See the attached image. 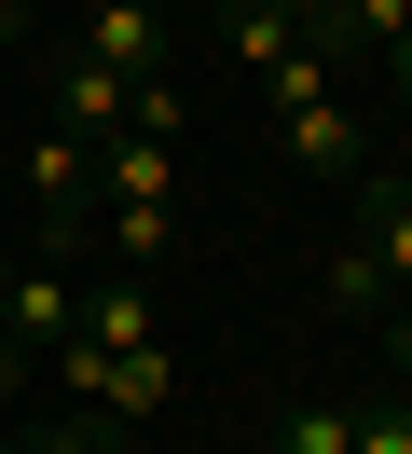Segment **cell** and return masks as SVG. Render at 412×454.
I'll return each mask as SVG.
<instances>
[{"mask_svg": "<svg viewBox=\"0 0 412 454\" xmlns=\"http://www.w3.org/2000/svg\"><path fill=\"white\" fill-rule=\"evenodd\" d=\"M97 234H110V262H152L179 234V138H137V124L97 138Z\"/></svg>", "mask_w": 412, "mask_h": 454, "instance_id": "obj_1", "label": "cell"}, {"mask_svg": "<svg viewBox=\"0 0 412 454\" xmlns=\"http://www.w3.org/2000/svg\"><path fill=\"white\" fill-rule=\"evenodd\" d=\"M55 372L97 399V427H152L165 399H179V358H165V331H152V344H55Z\"/></svg>", "mask_w": 412, "mask_h": 454, "instance_id": "obj_2", "label": "cell"}, {"mask_svg": "<svg viewBox=\"0 0 412 454\" xmlns=\"http://www.w3.org/2000/svg\"><path fill=\"white\" fill-rule=\"evenodd\" d=\"M69 56L110 69V83H152V69H165V0H82Z\"/></svg>", "mask_w": 412, "mask_h": 454, "instance_id": "obj_3", "label": "cell"}, {"mask_svg": "<svg viewBox=\"0 0 412 454\" xmlns=\"http://www.w3.org/2000/svg\"><path fill=\"white\" fill-rule=\"evenodd\" d=\"M275 124H289V152H302V166H316V179H357V111H344V83H316V97H289V111H275Z\"/></svg>", "mask_w": 412, "mask_h": 454, "instance_id": "obj_4", "label": "cell"}, {"mask_svg": "<svg viewBox=\"0 0 412 454\" xmlns=\"http://www.w3.org/2000/svg\"><path fill=\"white\" fill-rule=\"evenodd\" d=\"M371 276H385V303H412V179H371Z\"/></svg>", "mask_w": 412, "mask_h": 454, "instance_id": "obj_5", "label": "cell"}, {"mask_svg": "<svg viewBox=\"0 0 412 454\" xmlns=\"http://www.w3.org/2000/svg\"><path fill=\"white\" fill-rule=\"evenodd\" d=\"M275 454H357V399H289Z\"/></svg>", "mask_w": 412, "mask_h": 454, "instance_id": "obj_6", "label": "cell"}, {"mask_svg": "<svg viewBox=\"0 0 412 454\" xmlns=\"http://www.w3.org/2000/svg\"><path fill=\"white\" fill-rule=\"evenodd\" d=\"M220 28H234V69H247V83H261V69H275V56H289V42H302L289 14H275V0H234Z\"/></svg>", "mask_w": 412, "mask_h": 454, "instance_id": "obj_7", "label": "cell"}, {"mask_svg": "<svg viewBox=\"0 0 412 454\" xmlns=\"http://www.w3.org/2000/svg\"><path fill=\"white\" fill-rule=\"evenodd\" d=\"M330 317H385V276H371V248H357V234L330 248Z\"/></svg>", "mask_w": 412, "mask_h": 454, "instance_id": "obj_8", "label": "cell"}, {"mask_svg": "<svg viewBox=\"0 0 412 454\" xmlns=\"http://www.w3.org/2000/svg\"><path fill=\"white\" fill-rule=\"evenodd\" d=\"M357 454H412V386L399 399H357Z\"/></svg>", "mask_w": 412, "mask_h": 454, "instance_id": "obj_9", "label": "cell"}, {"mask_svg": "<svg viewBox=\"0 0 412 454\" xmlns=\"http://www.w3.org/2000/svg\"><path fill=\"white\" fill-rule=\"evenodd\" d=\"M371 56H385V97H399V111H412V14H399V28H385V42H371Z\"/></svg>", "mask_w": 412, "mask_h": 454, "instance_id": "obj_10", "label": "cell"}, {"mask_svg": "<svg viewBox=\"0 0 412 454\" xmlns=\"http://www.w3.org/2000/svg\"><path fill=\"white\" fill-rule=\"evenodd\" d=\"M27 454H110V427L82 413V427H55V441H27Z\"/></svg>", "mask_w": 412, "mask_h": 454, "instance_id": "obj_11", "label": "cell"}, {"mask_svg": "<svg viewBox=\"0 0 412 454\" xmlns=\"http://www.w3.org/2000/svg\"><path fill=\"white\" fill-rule=\"evenodd\" d=\"M14 372H27V344H14V331H0V413H14Z\"/></svg>", "mask_w": 412, "mask_h": 454, "instance_id": "obj_12", "label": "cell"}, {"mask_svg": "<svg viewBox=\"0 0 412 454\" xmlns=\"http://www.w3.org/2000/svg\"><path fill=\"white\" fill-rule=\"evenodd\" d=\"M14 28H27V14H14V0H0V56H14Z\"/></svg>", "mask_w": 412, "mask_h": 454, "instance_id": "obj_13", "label": "cell"}]
</instances>
